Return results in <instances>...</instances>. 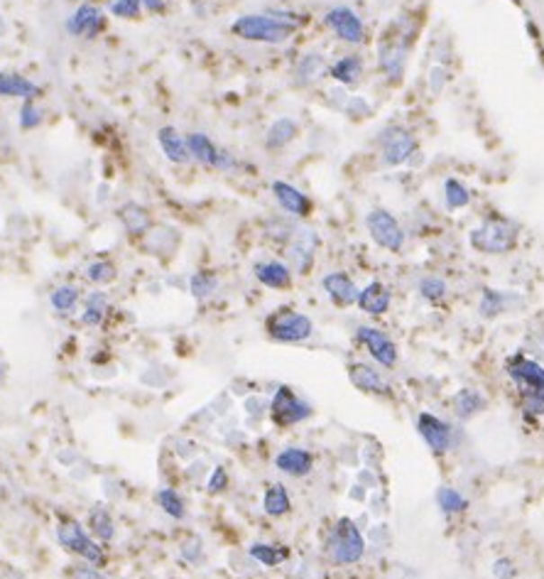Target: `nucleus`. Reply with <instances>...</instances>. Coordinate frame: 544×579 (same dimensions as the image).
I'll return each instance as SVG.
<instances>
[{"label": "nucleus", "instance_id": "58836bf2", "mask_svg": "<svg viewBox=\"0 0 544 579\" xmlns=\"http://www.w3.org/2000/svg\"><path fill=\"white\" fill-rule=\"evenodd\" d=\"M420 292L422 298H427L429 302H439L446 295V282L439 281V278H424L420 282Z\"/></svg>", "mask_w": 544, "mask_h": 579}, {"label": "nucleus", "instance_id": "5701e85b", "mask_svg": "<svg viewBox=\"0 0 544 579\" xmlns=\"http://www.w3.org/2000/svg\"><path fill=\"white\" fill-rule=\"evenodd\" d=\"M314 248H317V236H314L309 228H297L295 241H292V251H290V255H292V261H295L297 265V271L309 272Z\"/></svg>", "mask_w": 544, "mask_h": 579}, {"label": "nucleus", "instance_id": "2f4dec72", "mask_svg": "<svg viewBox=\"0 0 544 579\" xmlns=\"http://www.w3.org/2000/svg\"><path fill=\"white\" fill-rule=\"evenodd\" d=\"M49 302H52V307L57 309V312L67 315V312H72V309L76 307V302H79V290L74 288V285H62V288L54 290Z\"/></svg>", "mask_w": 544, "mask_h": 579}, {"label": "nucleus", "instance_id": "37998d69", "mask_svg": "<svg viewBox=\"0 0 544 579\" xmlns=\"http://www.w3.org/2000/svg\"><path fill=\"white\" fill-rule=\"evenodd\" d=\"M481 309L486 317H493V315L500 309V295H495L493 290H486V292H483Z\"/></svg>", "mask_w": 544, "mask_h": 579}, {"label": "nucleus", "instance_id": "4be33fe9", "mask_svg": "<svg viewBox=\"0 0 544 579\" xmlns=\"http://www.w3.org/2000/svg\"><path fill=\"white\" fill-rule=\"evenodd\" d=\"M255 278H258L265 288L272 290H287L292 285V272L285 263L280 261H265L255 265Z\"/></svg>", "mask_w": 544, "mask_h": 579}, {"label": "nucleus", "instance_id": "a19ab883", "mask_svg": "<svg viewBox=\"0 0 544 579\" xmlns=\"http://www.w3.org/2000/svg\"><path fill=\"white\" fill-rule=\"evenodd\" d=\"M226 486H228V474H226L223 467H216L211 479H209V494H221Z\"/></svg>", "mask_w": 544, "mask_h": 579}, {"label": "nucleus", "instance_id": "ddd939ff", "mask_svg": "<svg viewBox=\"0 0 544 579\" xmlns=\"http://www.w3.org/2000/svg\"><path fill=\"white\" fill-rule=\"evenodd\" d=\"M417 430L424 437V442L434 450V452H446L451 442H454V430L449 423L444 420H439L437 415H432V413H422L417 417Z\"/></svg>", "mask_w": 544, "mask_h": 579}, {"label": "nucleus", "instance_id": "6e6552de", "mask_svg": "<svg viewBox=\"0 0 544 579\" xmlns=\"http://www.w3.org/2000/svg\"><path fill=\"white\" fill-rule=\"evenodd\" d=\"M270 415L277 427H290L312 415V407L307 405L295 390L280 386L272 398V405H270Z\"/></svg>", "mask_w": 544, "mask_h": 579}, {"label": "nucleus", "instance_id": "dca6fc26", "mask_svg": "<svg viewBox=\"0 0 544 579\" xmlns=\"http://www.w3.org/2000/svg\"><path fill=\"white\" fill-rule=\"evenodd\" d=\"M275 467L290 477H307L314 469V457L302 447H287L275 457Z\"/></svg>", "mask_w": 544, "mask_h": 579}, {"label": "nucleus", "instance_id": "7c9ffc66", "mask_svg": "<svg viewBox=\"0 0 544 579\" xmlns=\"http://www.w3.org/2000/svg\"><path fill=\"white\" fill-rule=\"evenodd\" d=\"M157 503H160V508L167 513V516L177 518V521H182V518L187 516V508H184V501H182V496H179L177 491L174 489H162L157 491Z\"/></svg>", "mask_w": 544, "mask_h": 579}, {"label": "nucleus", "instance_id": "ea45409f", "mask_svg": "<svg viewBox=\"0 0 544 579\" xmlns=\"http://www.w3.org/2000/svg\"><path fill=\"white\" fill-rule=\"evenodd\" d=\"M40 123H42V111L37 109L32 101H25L22 109H20V126L25 128V130H32Z\"/></svg>", "mask_w": 544, "mask_h": 579}, {"label": "nucleus", "instance_id": "423d86ee", "mask_svg": "<svg viewBox=\"0 0 544 579\" xmlns=\"http://www.w3.org/2000/svg\"><path fill=\"white\" fill-rule=\"evenodd\" d=\"M363 552H366V540L358 530V525L351 518H341L329 535L331 560L339 565H353L363 557Z\"/></svg>", "mask_w": 544, "mask_h": 579}, {"label": "nucleus", "instance_id": "de8ad7c7", "mask_svg": "<svg viewBox=\"0 0 544 579\" xmlns=\"http://www.w3.org/2000/svg\"><path fill=\"white\" fill-rule=\"evenodd\" d=\"M3 373H5V361H3V356H0V379H3Z\"/></svg>", "mask_w": 544, "mask_h": 579}, {"label": "nucleus", "instance_id": "a211bd4d", "mask_svg": "<svg viewBox=\"0 0 544 579\" xmlns=\"http://www.w3.org/2000/svg\"><path fill=\"white\" fill-rule=\"evenodd\" d=\"M326 295H329L339 307H348L358 299V288L356 282L348 278L346 272H329L322 281Z\"/></svg>", "mask_w": 544, "mask_h": 579}, {"label": "nucleus", "instance_id": "2eb2a0df", "mask_svg": "<svg viewBox=\"0 0 544 579\" xmlns=\"http://www.w3.org/2000/svg\"><path fill=\"white\" fill-rule=\"evenodd\" d=\"M272 194H275L277 204L285 209L287 214H292V217L297 218L309 217V211H312V201L307 200L297 187H292L290 182H282V180L272 182Z\"/></svg>", "mask_w": 544, "mask_h": 579}, {"label": "nucleus", "instance_id": "4c0bfd02", "mask_svg": "<svg viewBox=\"0 0 544 579\" xmlns=\"http://www.w3.org/2000/svg\"><path fill=\"white\" fill-rule=\"evenodd\" d=\"M143 8V0H113L111 3V13L116 18H138Z\"/></svg>", "mask_w": 544, "mask_h": 579}, {"label": "nucleus", "instance_id": "f8f14e48", "mask_svg": "<svg viewBox=\"0 0 544 579\" xmlns=\"http://www.w3.org/2000/svg\"><path fill=\"white\" fill-rule=\"evenodd\" d=\"M417 153V140L407 133V130H402V128H393V130H388L383 136V160L385 165H397L407 163L412 155Z\"/></svg>", "mask_w": 544, "mask_h": 579}, {"label": "nucleus", "instance_id": "39448f33", "mask_svg": "<svg viewBox=\"0 0 544 579\" xmlns=\"http://www.w3.org/2000/svg\"><path fill=\"white\" fill-rule=\"evenodd\" d=\"M518 244V227L505 218H491L471 234V245L481 254H508Z\"/></svg>", "mask_w": 544, "mask_h": 579}, {"label": "nucleus", "instance_id": "7ed1b4c3", "mask_svg": "<svg viewBox=\"0 0 544 579\" xmlns=\"http://www.w3.org/2000/svg\"><path fill=\"white\" fill-rule=\"evenodd\" d=\"M57 538H59V543H62V548L67 552L79 555V557L89 560L91 565H99V567L106 565V552H103V548L84 530V525H81L76 518L59 516V521H57Z\"/></svg>", "mask_w": 544, "mask_h": 579}, {"label": "nucleus", "instance_id": "1a4fd4ad", "mask_svg": "<svg viewBox=\"0 0 544 579\" xmlns=\"http://www.w3.org/2000/svg\"><path fill=\"white\" fill-rule=\"evenodd\" d=\"M187 147L189 155L201 165H206V167H216V170H231V167H236V160H233L231 155L221 150V147H216L214 140L206 138L204 133L187 136Z\"/></svg>", "mask_w": 544, "mask_h": 579}, {"label": "nucleus", "instance_id": "c9c22d12", "mask_svg": "<svg viewBox=\"0 0 544 579\" xmlns=\"http://www.w3.org/2000/svg\"><path fill=\"white\" fill-rule=\"evenodd\" d=\"M216 285H218V281H216L214 272H209V271H201L197 272V275H192V282H189L192 295H194L197 299L209 298V295L216 290Z\"/></svg>", "mask_w": 544, "mask_h": 579}, {"label": "nucleus", "instance_id": "c85d7f7f", "mask_svg": "<svg viewBox=\"0 0 544 579\" xmlns=\"http://www.w3.org/2000/svg\"><path fill=\"white\" fill-rule=\"evenodd\" d=\"M297 136V123L290 118H280L272 123L268 133V147L277 150V147H285L287 143H292Z\"/></svg>", "mask_w": 544, "mask_h": 579}, {"label": "nucleus", "instance_id": "e433bc0d", "mask_svg": "<svg viewBox=\"0 0 544 579\" xmlns=\"http://www.w3.org/2000/svg\"><path fill=\"white\" fill-rule=\"evenodd\" d=\"M86 278L96 285H108L116 281V265L111 261H96L86 268Z\"/></svg>", "mask_w": 544, "mask_h": 579}, {"label": "nucleus", "instance_id": "412c9836", "mask_svg": "<svg viewBox=\"0 0 544 579\" xmlns=\"http://www.w3.org/2000/svg\"><path fill=\"white\" fill-rule=\"evenodd\" d=\"M348 379L351 383L356 386V388L366 390V393H378V396H383L388 393V383L383 380V376L375 371L373 366H368V363H353L351 369H348Z\"/></svg>", "mask_w": 544, "mask_h": 579}, {"label": "nucleus", "instance_id": "c756f323", "mask_svg": "<svg viewBox=\"0 0 544 579\" xmlns=\"http://www.w3.org/2000/svg\"><path fill=\"white\" fill-rule=\"evenodd\" d=\"M331 76L341 84H356L358 76L363 74V64L358 57H343L339 62L331 67Z\"/></svg>", "mask_w": 544, "mask_h": 579}, {"label": "nucleus", "instance_id": "f704fd0d", "mask_svg": "<svg viewBox=\"0 0 544 579\" xmlns=\"http://www.w3.org/2000/svg\"><path fill=\"white\" fill-rule=\"evenodd\" d=\"M444 200L449 209H461L471 201V194L459 180H446L444 184Z\"/></svg>", "mask_w": 544, "mask_h": 579}, {"label": "nucleus", "instance_id": "a18cd8bd", "mask_svg": "<svg viewBox=\"0 0 544 579\" xmlns=\"http://www.w3.org/2000/svg\"><path fill=\"white\" fill-rule=\"evenodd\" d=\"M69 579H106V577L99 575V570H94V567H72V570H69Z\"/></svg>", "mask_w": 544, "mask_h": 579}, {"label": "nucleus", "instance_id": "bb28decb", "mask_svg": "<svg viewBox=\"0 0 544 579\" xmlns=\"http://www.w3.org/2000/svg\"><path fill=\"white\" fill-rule=\"evenodd\" d=\"M483 405H486V400H483V396L478 390L461 388L454 396V413L461 417V420H468L471 415H476Z\"/></svg>", "mask_w": 544, "mask_h": 579}, {"label": "nucleus", "instance_id": "49530a36", "mask_svg": "<svg viewBox=\"0 0 544 579\" xmlns=\"http://www.w3.org/2000/svg\"><path fill=\"white\" fill-rule=\"evenodd\" d=\"M145 8L152 10V13H162L165 10V0H143Z\"/></svg>", "mask_w": 544, "mask_h": 579}, {"label": "nucleus", "instance_id": "aec40b11", "mask_svg": "<svg viewBox=\"0 0 544 579\" xmlns=\"http://www.w3.org/2000/svg\"><path fill=\"white\" fill-rule=\"evenodd\" d=\"M157 140H160L162 153H165V157H167L170 163L184 165L192 160V155H189V147H187V140L179 136L177 128H172V126L160 128Z\"/></svg>", "mask_w": 544, "mask_h": 579}, {"label": "nucleus", "instance_id": "cd10ccee", "mask_svg": "<svg viewBox=\"0 0 544 579\" xmlns=\"http://www.w3.org/2000/svg\"><path fill=\"white\" fill-rule=\"evenodd\" d=\"M106 309H108V295L106 292H91L89 299H86V307L81 312V322L86 326H99L106 317Z\"/></svg>", "mask_w": 544, "mask_h": 579}, {"label": "nucleus", "instance_id": "4468645a", "mask_svg": "<svg viewBox=\"0 0 544 579\" xmlns=\"http://www.w3.org/2000/svg\"><path fill=\"white\" fill-rule=\"evenodd\" d=\"M103 28H106L103 10L96 8V5H89V3L74 10L72 18L67 20V30L74 37H96Z\"/></svg>", "mask_w": 544, "mask_h": 579}, {"label": "nucleus", "instance_id": "72a5a7b5", "mask_svg": "<svg viewBox=\"0 0 544 579\" xmlns=\"http://www.w3.org/2000/svg\"><path fill=\"white\" fill-rule=\"evenodd\" d=\"M437 503L444 513H461V511H466V506H468V501H466L459 491L451 489V486H441V489L437 491Z\"/></svg>", "mask_w": 544, "mask_h": 579}, {"label": "nucleus", "instance_id": "b1692460", "mask_svg": "<svg viewBox=\"0 0 544 579\" xmlns=\"http://www.w3.org/2000/svg\"><path fill=\"white\" fill-rule=\"evenodd\" d=\"M118 218H120L125 231L133 236L145 234V231L150 228V214H147V209L135 204V201H128V204H123V207L118 209Z\"/></svg>", "mask_w": 544, "mask_h": 579}, {"label": "nucleus", "instance_id": "f3484780", "mask_svg": "<svg viewBox=\"0 0 544 579\" xmlns=\"http://www.w3.org/2000/svg\"><path fill=\"white\" fill-rule=\"evenodd\" d=\"M358 307L363 309L366 315H385L390 309V302H393V295L390 290L385 288L383 282H370L363 290H358Z\"/></svg>", "mask_w": 544, "mask_h": 579}, {"label": "nucleus", "instance_id": "9b49d317", "mask_svg": "<svg viewBox=\"0 0 544 579\" xmlns=\"http://www.w3.org/2000/svg\"><path fill=\"white\" fill-rule=\"evenodd\" d=\"M358 342L366 346L368 353L373 356L375 361L385 366V369H393L397 363V346L388 334H383L380 329L375 326H361L358 329Z\"/></svg>", "mask_w": 544, "mask_h": 579}, {"label": "nucleus", "instance_id": "f03ea898", "mask_svg": "<svg viewBox=\"0 0 544 579\" xmlns=\"http://www.w3.org/2000/svg\"><path fill=\"white\" fill-rule=\"evenodd\" d=\"M510 379L518 383L522 407L532 415H542L544 413V369L532 359L525 356H515L508 363Z\"/></svg>", "mask_w": 544, "mask_h": 579}, {"label": "nucleus", "instance_id": "f257e3e1", "mask_svg": "<svg viewBox=\"0 0 544 579\" xmlns=\"http://www.w3.org/2000/svg\"><path fill=\"white\" fill-rule=\"evenodd\" d=\"M297 22H285V18L277 15H243L231 25V32L248 42H265V45H280L295 35Z\"/></svg>", "mask_w": 544, "mask_h": 579}, {"label": "nucleus", "instance_id": "6ab92c4d", "mask_svg": "<svg viewBox=\"0 0 544 579\" xmlns=\"http://www.w3.org/2000/svg\"><path fill=\"white\" fill-rule=\"evenodd\" d=\"M0 96L5 99H25L32 101L40 96V86L25 79L22 74L0 72Z\"/></svg>", "mask_w": 544, "mask_h": 579}, {"label": "nucleus", "instance_id": "20e7f679", "mask_svg": "<svg viewBox=\"0 0 544 579\" xmlns=\"http://www.w3.org/2000/svg\"><path fill=\"white\" fill-rule=\"evenodd\" d=\"M265 329L275 342H282V344L307 342L314 334L312 319L292 307H280L277 312H272L265 322Z\"/></svg>", "mask_w": 544, "mask_h": 579}, {"label": "nucleus", "instance_id": "393cba45", "mask_svg": "<svg viewBox=\"0 0 544 579\" xmlns=\"http://www.w3.org/2000/svg\"><path fill=\"white\" fill-rule=\"evenodd\" d=\"M290 494L282 484H272L268 491H265V498H263V508H265V513L272 518H280L290 513Z\"/></svg>", "mask_w": 544, "mask_h": 579}, {"label": "nucleus", "instance_id": "c03bdc74", "mask_svg": "<svg viewBox=\"0 0 544 579\" xmlns=\"http://www.w3.org/2000/svg\"><path fill=\"white\" fill-rule=\"evenodd\" d=\"M515 567H513V562L510 560H498L495 562V567H493V575L500 579H513L515 577Z\"/></svg>", "mask_w": 544, "mask_h": 579}, {"label": "nucleus", "instance_id": "a878e982", "mask_svg": "<svg viewBox=\"0 0 544 579\" xmlns=\"http://www.w3.org/2000/svg\"><path fill=\"white\" fill-rule=\"evenodd\" d=\"M89 528L91 533L99 538L101 543H111L113 535H116V525H113V518L108 513L106 508H91L89 511Z\"/></svg>", "mask_w": 544, "mask_h": 579}, {"label": "nucleus", "instance_id": "79ce46f5", "mask_svg": "<svg viewBox=\"0 0 544 579\" xmlns=\"http://www.w3.org/2000/svg\"><path fill=\"white\" fill-rule=\"evenodd\" d=\"M322 72H324V67L319 57L312 55V57H307V59L302 62V74H307V76H304V82H312L314 76H319Z\"/></svg>", "mask_w": 544, "mask_h": 579}, {"label": "nucleus", "instance_id": "9d476101", "mask_svg": "<svg viewBox=\"0 0 544 579\" xmlns=\"http://www.w3.org/2000/svg\"><path fill=\"white\" fill-rule=\"evenodd\" d=\"M326 25H329L336 37H341L348 45H361L366 40V28L356 13L346 5H336L326 13Z\"/></svg>", "mask_w": 544, "mask_h": 579}, {"label": "nucleus", "instance_id": "473e14b6", "mask_svg": "<svg viewBox=\"0 0 544 579\" xmlns=\"http://www.w3.org/2000/svg\"><path fill=\"white\" fill-rule=\"evenodd\" d=\"M250 555L260 562V565H265V567H277L280 562L287 557V550L282 548H275V545H265V543H255L250 548Z\"/></svg>", "mask_w": 544, "mask_h": 579}, {"label": "nucleus", "instance_id": "0eeeda50", "mask_svg": "<svg viewBox=\"0 0 544 579\" xmlns=\"http://www.w3.org/2000/svg\"><path fill=\"white\" fill-rule=\"evenodd\" d=\"M366 227L373 236V241L390 254H400L405 245V231L397 224V218L385 211V209H373L366 218Z\"/></svg>", "mask_w": 544, "mask_h": 579}]
</instances>
